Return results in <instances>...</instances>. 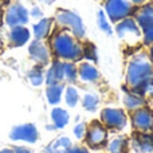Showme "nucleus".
<instances>
[{"instance_id": "nucleus-30", "label": "nucleus", "mask_w": 153, "mask_h": 153, "mask_svg": "<svg viewBox=\"0 0 153 153\" xmlns=\"http://www.w3.org/2000/svg\"><path fill=\"white\" fill-rule=\"evenodd\" d=\"M144 42L146 45H153V27L144 30Z\"/></svg>"}, {"instance_id": "nucleus-36", "label": "nucleus", "mask_w": 153, "mask_h": 153, "mask_svg": "<svg viewBox=\"0 0 153 153\" xmlns=\"http://www.w3.org/2000/svg\"><path fill=\"white\" fill-rule=\"evenodd\" d=\"M40 1L46 3V4H51V3H53V1H54V0H40Z\"/></svg>"}, {"instance_id": "nucleus-22", "label": "nucleus", "mask_w": 153, "mask_h": 153, "mask_svg": "<svg viewBox=\"0 0 153 153\" xmlns=\"http://www.w3.org/2000/svg\"><path fill=\"white\" fill-rule=\"evenodd\" d=\"M82 105L86 110L89 111H95L98 109V105H100V98L95 94H86L83 97V101H82Z\"/></svg>"}, {"instance_id": "nucleus-31", "label": "nucleus", "mask_w": 153, "mask_h": 153, "mask_svg": "<svg viewBox=\"0 0 153 153\" xmlns=\"http://www.w3.org/2000/svg\"><path fill=\"white\" fill-rule=\"evenodd\" d=\"M66 153H89V151L83 146H71Z\"/></svg>"}, {"instance_id": "nucleus-17", "label": "nucleus", "mask_w": 153, "mask_h": 153, "mask_svg": "<svg viewBox=\"0 0 153 153\" xmlns=\"http://www.w3.org/2000/svg\"><path fill=\"white\" fill-rule=\"evenodd\" d=\"M51 118H53L54 126H55L56 129H62V128H65L67 124H69L70 116L65 109L55 108V109H53V111H51Z\"/></svg>"}, {"instance_id": "nucleus-32", "label": "nucleus", "mask_w": 153, "mask_h": 153, "mask_svg": "<svg viewBox=\"0 0 153 153\" xmlns=\"http://www.w3.org/2000/svg\"><path fill=\"white\" fill-rule=\"evenodd\" d=\"M13 153H32L28 148H24V146H16L13 149Z\"/></svg>"}, {"instance_id": "nucleus-3", "label": "nucleus", "mask_w": 153, "mask_h": 153, "mask_svg": "<svg viewBox=\"0 0 153 153\" xmlns=\"http://www.w3.org/2000/svg\"><path fill=\"white\" fill-rule=\"evenodd\" d=\"M101 122L105 125L106 129L121 130L126 126V114L121 109L106 108L101 111Z\"/></svg>"}, {"instance_id": "nucleus-37", "label": "nucleus", "mask_w": 153, "mask_h": 153, "mask_svg": "<svg viewBox=\"0 0 153 153\" xmlns=\"http://www.w3.org/2000/svg\"><path fill=\"white\" fill-rule=\"evenodd\" d=\"M151 61H152V63H153V45H152V47H151Z\"/></svg>"}, {"instance_id": "nucleus-34", "label": "nucleus", "mask_w": 153, "mask_h": 153, "mask_svg": "<svg viewBox=\"0 0 153 153\" xmlns=\"http://www.w3.org/2000/svg\"><path fill=\"white\" fill-rule=\"evenodd\" d=\"M130 1H133L134 4H141V3H144L145 0H130Z\"/></svg>"}, {"instance_id": "nucleus-8", "label": "nucleus", "mask_w": 153, "mask_h": 153, "mask_svg": "<svg viewBox=\"0 0 153 153\" xmlns=\"http://www.w3.org/2000/svg\"><path fill=\"white\" fill-rule=\"evenodd\" d=\"M5 22L10 27H18L22 24H26L28 22V12L23 5L13 4L8 8L7 15H5Z\"/></svg>"}, {"instance_id": "nucleus-38", "label": "nucleus", "mask_w": 153, "mask_h": 153, "mask_svg": "<svg viewBox=\"0 0 153 153\" xmlns=\"http://www.w3.org/2000/svg\"><path fill=\"white\" fill-rule=\"evenodd\" d=\"M1 7H3V3L0 1V13H1Z\"/></svg>"}, {"instance_id": "nucleus-39", "label": "nucleus", "mask_w": 153, "mask_h": 153, "mask_svg": "<svg viewBox=\"0 0 153 153\" xmlns=\"http://www.w3.org/2000/svg\"><path fill=\"white\" fill-rule=\"evenodd\" d=\"M152 130H153V125H152Z\"/></svg>"}, {"instance_id": "nucleus-19", "label": "nucleus", "mask_w": 153, "mask_h": 153, "mask_svg": "<svg viewBox=\"0 0 153 153\" xmlns=\"http://www.w3.org/2000/svg\"><path fill=\"white\" fill-rule=\"evenodd\" d=\"M71 148V141L69 137H61L55 140L47 149L46 153H66Z\"/></svg>"}, {"instance_id": "nucleus-14", "label": "nucleus", "mask_w": 153, "mask_h": 153, "mask_svg": "<svg viewBox=\"0 0 153 153\" xmlns=\"http://www.w3.org/2000/svg\"><path fill=\"white\" fill-rule=\"evenodd\" d=\"M28 39H30V31L27 28H24L23 26L12 27V30L10 32V42L12 46H15V47L23 46Z\"/></svg>"}, {"instance_id": "nucleus-33", "label": "nucleus", "mask_w": 153, "mask_h": 153, "mask_svg": "<svg viewBox=\"0 0 153 153\" xmlns=\"http://www.w3.org/2000/svg\"><path fill=\"white\" fill-rule=\"evenodd\" d=\"M32 16H35V18H39V16H42V12H40L39 8H34V10L31 11Z\"/></svg>"}, {"instance_id": "nucleus-12", "label": "nucleus", "mask_w": 153, "mask_h": 153, "mask_svg": "<svg viewBox=\"0 0 153 153\" xmlns=\"http://www.w3.org/2000/svg\"><path fill=\"white\" fill-rule=\"evenodd\" d=\"M136 23L143 30L153 27V5L146 4L141 7L136 13Z\"/></svg>"}, {"instance_id": "nucleus-29", "label": "nucleus", "mask_w": 153, "mask_h": 153, "mask_svg": "<svg viewBox=\"0 0 153 153\" xmlns=\"http://www.w3.org/2000/svg\"><path fill=\"white\" fill-rule=\"evenodd\" d=\"M86 130H87V126L86 124H83V122H81V124H78L74 128V134L76 138H83L85 136H86Z\"/></svg>"}, {"instance_id": "nucleus-4", "label": "nucleus", "mask_w": 153, "mask_h": 153, "mask_svg": "<svg viewBox=\"0 0 153 153\" xmlns=\"http://www.w3.org/2000/svg\"><path fill=\"white\" fill-rule=\"evenodd\" d=\"M56 22L63 27H69L75 38H83L85 36V27L82 23V19L76 13L71 11L61 10L56 13Z\"/></svg>"}, {"instance_id": "nucleus-18", "label": "nucleus", "mask_w": 153, "mask_h": 153, "mask_svg": "<svg viewBox=\"0 0 153 153\" xmlns=\"http://www.w3.org/2000/svg\"><path fill=\"white\" fill-rule=\"evenodd\" d=\"M124 103H125V106L132 111V110H136V109H138V108H143L144 103H145V100L143 98V95L130 91V93H125Z\"/></svg>"}, {"instance_id": "nucleus-25", "label": "nucleus", "mask_w": 153, "mask_h": 153, "mask_svg": "<svg viewBox=\"0 0 153 153\" xmlns=\"http://www.w3.org/2000/svg\"><path fill=\"white\" fill-rule=\"evenodd\" d=\"M28 78H30V81H31V83L34 85V86H39V85H42L43 81H45L43 70L40 69V67H35V69H32L31 71H30Z\"/></svg>"}, {"instance_id": "nucleus-5", "label": "nucleus", "mask_w": 153, "mask_h": 153, "mask_svg": "<svg viewBox=\"0 0 153 153\" xmlns=\"http://www.w3.org/2000/svg\"><path fill=\"white\" fill-rule=\"evenodd\" d=\"M108 141V129L102 122L94 121L87 126L86 130V143L90 148L97 149L103 146Z\"/></svg>"}, {"instance_id": "nucleus-35", "label": "nucleus", "mask_w": 153, "mask_h": 153, "mask_svg": "<svg viewBox=\"0 0 153 153\" xmlns=\"http://www.w3.org/2000/svg\"><path fill=\"white\" fill-rule=\"evenodd\" d=\"M0 153H13V151H11V149H3Z\"/></svg>"}, {"instance_id": "nucleus-23", "label": "nucleus", "mask_w": 153, "mask_h": 153, "mask_svg": "<svg viewBox=\"0 0 153 153\" xmlns=\"http://www.w3.org/2000/svg\"><path fill=\"white\" fill-rule=\"evenodd\" d=\"M63 76L69 82H75L78 76V69L73 62H65L63 63Z\"/></svg>"}, {"instance_id": "nucleus-16", "label": "nucleus", "mask_w": 153, "mask_h": 153, "mask_svg": "<svg viewBox=\"0 0 153 153\" xmlns=\"http://www.w3.org/2000/svg\"><path fill=\"white\" fill-rule=\"evenodd\" d=\"M62 79H65V76H63V62L55 61L53 63V66L50 67V70L47 71L46 82H47V85H55V83H59Z\"/></svg>"}, {"instance_id": "nucleus-6", "label": "nucleus", "mask_w": 153, "mask_h": 153, "mask_svg": "<svg viewBox=\"0 0 153 153\" xmlns=\"http://www.w3.org/2000/svg\"><path fill=\"white\" fill-rule=\"evenodd\" d=\"M105 8L111 22L122 20L132 12V4L128 0H106Z\"/></svg>"}, {"instance_id": "nucleus-20", "label": "nucleus", "mask_w": 153, "mask_h": 153, "mask_svg": "<svg viewBox=\"0 0 153 153\" xmlns=\"http://www.w3.org/2000/svg\"><path fill=\"white\" fill-rule=\"evenodd\" d=\"M62 93H63V86L61 83H55V85H48L47 90H46V95L50 103L55 105L61 101Z\"/></svg>"}, {"instance_id": "nucleus-13", "label": "nucleus", "mask_w": 153, "mask_h": 153, "mask_svg": "<svg viewBox=\"0 0 153 153\" xmlns=\"http://www.w3.org/2000/svg\"><path fill=\"white\" fill-rule=\"evenodd\" d=\"M133 145L143 153H153V136L138 132L133 137Z\"/></svg>"}, {"instance_id": "nucleus-21", "label": "nucleus", "mask_w": 153, "mask_h": 153, "mask_svg": "<svg viewBox=\"0 0 153 153\" xmlns=\"http://www.w3.org/2000/svg\"><path fill=\"white\" fill-rule=\"evenodd\" d=\"M50 28H51V20L50 19H42L38 24L34 26V35L38 40L39 39H43L48 35L50 32Z\"/></svg>"}, {"instance_id": "nucleus-10", "label": "nucleus", "mask_w": 153, "mask_h": 153, "mask_svg": "<svg viewBox=\"0 0 153 153\" xmlns=\"http://www.w3.org/2000/svg\"><path fill=\"white\" fill-rule=\"evenodd\" d=\"M117 34H118L120 38H126L128 35L138 38L141 35V32H140V27L136 23L134 19L125 18L117 24Z\"/></svg>"}, {"instance_id": "nucleus-7", "label": "nucleus", "mask_w": 153, "mask_h": 153, "mask_svg": "<svg viewBox=\"0 0 153 153\" xmlns=\"http://www.w3.org/2000/svg\"><path fill=\"white\" fill-rule=\"evenodd\" d=\"M130 118H132V124L137 132L146 133L152 130L153 125V113L148 108H138L136 110H132L130 113Z\"/></svg>"}, {"instance_id": "nucleus-9", "label": "nucleus", "mask_w": 153, "mask_h": 153, "mask_svg": "<svg viewBox=\"0 0 153 153\" xmlns=\"http://www.w3.org/2000/svg\"><path fill=\"white\" fill-rule=\"evenodd\" d=\"M10 136L13 141H27L32 144L38 140V130L32 124H24L13 128Z\"/></svg>"}, {"instance_id": "nucleus-11", "label": "nucleus", "mask_w": 153, "mask_h": 153, "mask_svg": "<svg viewBox=\"0 0 153 153\" xmlns=\"http://www.w3.org/2000/svg\"><path fill=\"white\" fill-rule=\"evenodd\" d=\"M30 55L34 59L36 63L39 65H46L50 61V53H48V48L43 45L40 40H34L30 46Z\"/></svg>"}, {"instance_id": "nucleus-1", "label": "nucleus", "mask_w": 153, "mask_h": 153, "mask_svg": "<svg viewBox=\"0 0 153 153\" xmlns=\"http://www.w3.org/2000/svg\"><path fill=\"white\" fill-rule=\"evenodd\" d=\"M126 83L133 93L144 95L153 89V63L145 54L130 59L126 70Z\"/></svg>"}, {"instance_id": "nucleus-40", "label": "nucleus", "mask_w": 153, "mask_h": 153, "mask_svg": "<svg viewBox=\"0 0 153 153\" xmlns=\"http://www.w3.org/2000/svg\"><path fill=\"white\" fill-rule=\"evenodd\" d=\"M0 45H1V42H0Z\"/></svg>"}, {"instance_id": "nucleus-28", "label": "nucleus", "mask_w": 153, "mask_h": 153, "mask_svg": "<svg viewBox=\"0 0 153 153\" xmlns=\"http://www.w3.org/2000/svg\"><path fill=\"white\" fill-rule=\"evenodd\" d=\"M83 56H86L90 61H97V51L93 45H86V47H83Z\"/></svg>"}, {"instance_id": "nucleus-24", "label": "nucleus", "mask_w": 153, "mask_h": 153, "mask_svg": "<svg viewBox=\"0 0 153 153\" xmlns=\"http://www.w3.org/2000/svg\"><path fill=\"white\" fill-rule=\"evenodd\" d=\"M65 98H66V103H67V105H69L70 108H74L76 103H78V101H79V94H78V91H76L75 87H73V86L67 87Z\"/></svg>"}, {"instance_id": "nucleus-15", "label": "nucleus", "mask_w": 153, "mask_h": 153, "mask_svg": "<svg viewBox=\"0 0 153 153\" xmlns=\"http://www.w3.org/2000/svg\"><path fill=\"white\" fill-rule=\"evenodd\" d=\"M78 75L83 82H97L101 78L100 71L97 67L90 63H82L78 69Z\"/></svg>"}, {"instance_id": "nucleus-2", "label": "nucleus", "mask_w": 153, "mask_h": 153, "mask_svg": "<svg viewBox=\"0 0 153 153\" xmlns=\"http://www.w3.org/2000/svg\"><path fill=\"white\" fill-rule=\"evenodd\" d=\"M53 51L58 58L74 62L83 56V47L76 39L66 32H59L51 40Z\"/></svg>"}, {"instance_id": "nucleus-27", "label": "nucleus", "mask_w": 153, "mask_h": 153, "mask_svg": "<svg viewBox=\"0 0 153 153\" xmlns=\"http://www.w3.org/2000/svg\"><path fill=\"white\" fill-rule=\"evenodd\" d=\"M98 26H100V28L102 30L103 32L111 34V27H110V24H109V22L106 20V16H105V12H103V11H100V12H98Z\"/></svg>"}, {"instance_id": "nucleus-26", "label": "nucleus", "mask_w": 153, "mask_h": 153, "mask_svg": "<svg viewBox=\"0 0 153 153\" xmlns=\"http://www.w3.org/2000/svg\"><path fill=\"white\" fill-rule=\"evenodd\" d=\"M125 145H126V141L122 137H118V138H114V140L109 144L108 149L110 153H122L125 149Z\"/></svg>"}]
</instances>
